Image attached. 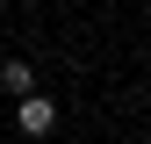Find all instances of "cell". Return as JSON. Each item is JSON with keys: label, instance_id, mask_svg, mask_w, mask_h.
<instances>
[{"label": "cell", "instance_id": "cell-1", "mask_svg": "<svg viewBox=\"0 0 151 144\" xmlns=\"http://www.w3.org/2000/svg\"><path fill=\"white\" fill-rule=\"evenodd\" d=\"M14 130H22V137H50V130H58V101H50V94L14 101Z\"/></svg>", "mask_w": 151, "mask_h": 144}, {"label": "cell", "instance_id": "cell-2", "mask_svg": "<svg viewBox=\"0 0 151 144\" xmlns=\"http://www.w3.org/2000/svg\"><path fill=\"white\" fill-rule=\"evenodd\" d=\"M0 86H7L14 101H29V94H36V65H29V58H7V65H0Z\"/></svg>", "mask_w": 151, "mask_h": 144}]
</instances>
